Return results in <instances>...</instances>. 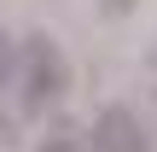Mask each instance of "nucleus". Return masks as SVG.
Segmentation results:
<instances>
[{"instance_id": "7ed1b4c3", "label": "nucleus", "mask_w": 157, "mask_h": 152, "mask_svg": "<svg viewBox=\"0 0 157 152\" xmlns=\"http://www.w3.org/2000/svg\"><path fill=\"white\" fill-rule=\"evenodd\" d=\"M35 152H87V135H76V129H52Z\"/></svg>"}, {"instance_id": "39448f33", "label": "nucleus", "mask_w": 157, "mask_h": 152, "mask_svg": "<svg viewBox=\"0 0 157 152\" xmlns=\"http://www.w3.org/2000/svg\"><path fill=\"white\" fill-rule=\"evenodd\" d=\"M0 76H6V35H0Z\"/></svg>"}, {"instance_id": "20e7f679", "label": "nucleus", "mask_w": 157, "mask_h": 152, "mask_svg": "<svg viewBox=\"0 0 157 152\" xmlns=\"http://www.w3.org/2000/svg\"><path fill=\"white\" fill-rule=\"evenodd\" d=\"M146 94H151V105H157V59L146 64Z\"/></svg>"}, {"instance_id": "f257e3e1", "label": "nucleus", "mask_w": 157, "mask_h": 152, "mask_svg": "<svg viewBox=\"0 0 157 152\" xmlns=\"http://www.w3.org/2000/svg\"><path fill=\"white\" fill-rule=\"evenodd\" d=\"M12 82H17V111H52L58 100H64V88H70V64H64V53H58V41L52 35H23L17 41V70H12Z\"/></svg>"}, {"instance_id": "f03ea898", "label": "nucleus", "mask_w": 157, "mask_h": 152, "mask_svg": "<svg viewBox=\"0 0 157 152\" xmlns=\"http://www.w3.org/2000/svg\"><path fill=\"white\" fill-rule=\"evenodd\" d=\"M87 152H151V141H146V129H140V117H134L128 105H105V111L93 117Z\"/></svg>"}]
</instances>
